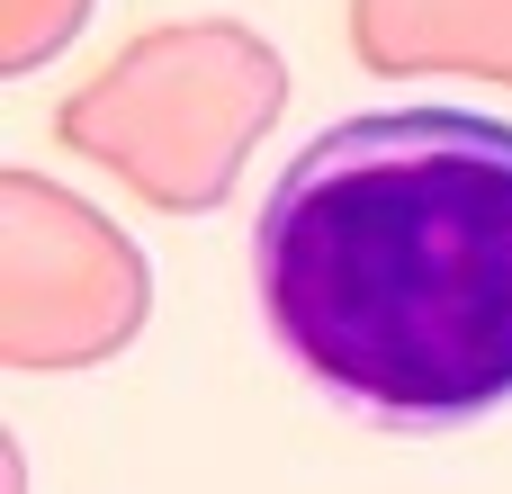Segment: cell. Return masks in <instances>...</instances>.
Wrapping results in <instances>:
<instances>
[{
  "label": "cell",
  "instance_id": "1",
  "mask_svg": "<svg viewBox=\"0 0 512 494\" xmlns=\"http://www.w3.org/2000/svg\"><path fill=\"white\" fill-rule=\"evenodd\" d=\"M252 297L279 360L378 432L512 414V126L477 108H360L252 216Z\"/></svg>",
  "mask_w": 512,
  "mask_h": 494
},
{
  "label": "cell",
  "instance_id": "2",
  "mask_svg": "<svg viewBox=\"0 0 512 494\" xmlns=\"http://www.w3.org/2000/svg\"><path fill=\"white\" fill-rule=\"evenodd\" d=\"M288 108V63L243 18H171L117 45L63 108L54 144L117 171L162 216H207Z\"/></svg>",
  "mask_w": 512,
  "mask_h": 494
},
{
  "label": "cell",
  "instance_id": "3",
  "mask_svg": "<svg viewBox=\"0 0 512 494\" xmlns=\"http://www.w3.org/2000/svg\"><path fill=\"white\" fill-rule=\"evenodd\" d=\"M153 315L144 252L36 171H0V360L90 369L117 360Z\"/></svg>",
  "mask_w": 512,
  "mask_h": 494
},
{
  "label": "cell",
  "instance_id": "4",
  "mask_svg": "<svg viewBox=\"0 0 512 494\" xmlns=\"http://www.w3.org/2000/svg\"><path fill=\"white\" fill-rule=\"evenodd\" d=\"M351 54L387 81L414 72L512 81V0H351Z\"/></svg>",
  "mask_w": 512,
  "mask_h": 494
},
{
  "label": "cell",
  "instance_id": "5",
  "mask_svg": "<svg viewBox=\"0 0 512 494\" xmlns=\"http://www.w3.org/2000/svg\"><path fill=\"white\" fill-rule=\"evenodd\" d=\"M81 18L90 0H0V72H36Z\"/></svg>",
  "mask_w": 512,
  "mask_h": 494
}]
</instances>
